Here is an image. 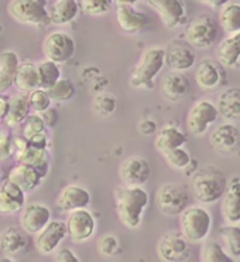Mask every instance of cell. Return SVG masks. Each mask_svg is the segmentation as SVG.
Returning a JSON list of instances; mask_svg holds the SVG:
<instances>
[{"label": "cell", "mask_w": 240, "mask_h": 262, "mask_svg": "<svg viewBox=\"0 0 240 262\" xmlns=\"http://www.w3.org/2000/svg\"><path fill=\"white\" fill-rule=\"evenodd\" d=\"M114 199L120 223L127 228H137L141 224L144 210L149 206V193L143 187L120 186L114 191Z\"/></svg>", "instance_id": "cell-1"}, {"label": "cell", "mask_w": 240, "mask_h": 262, "mask_svg": "<svg viewBox=\"0 0 240 262\" xmlns=\"http://www.w3.org/2000/svg\"><path fill=\"white\" fill-rule=\"evenodd\" d=\"M228 184L223 171L209 165L195 171L191 180V190L199 203L210 204L222 199L226 193Z\"/></svg>", "instance_id": "cell-2"}, {"label": "cell", "mask_w": 240, "mask_h": 262, "mask_svg": "<svg viewBox=\"0 0 240 262\" xmlns=\"http://www.w3.org/2000/svg\"><path fill=\"white\" fill-rule=\"evenodd\" d=\"M165 66V53L164 49L151 47L144 51L138 62L132 71L130 84L134 88H147L153 90L154 79Z\"/></svg>", "instance_id": "cell-3"}, {"label": "cell", "mask_w": 240, "mask_h": 262, "mask_svg": "<svg viewBox=\"0 0 240 262\" xmlns=\"http://www.w3.org/2000/svg\"><path fill=\"white\" fill-rule=\"evenodd\" d=\"M219 23L208 13H199L186 23L184 36L194 49H208L219 36Z\"/></svg>", "instance_id": "cell-4"}, {"label": "cell", "mask_w": 240, "mask_h": 262, "mask_svg": "<svg viewBox=\"0 0 240 262\" xmlns=\"http://www.w3.org/2000/svg\"><path fill=\"white\" fill-rule=\"evenodd\" d=\"M212 217L206 208L189 206L180 215V232L188 243H202L209 235Z\"/></svg>", "instance_id": "cell-5"}, {"label": "cell", "mask_w": 240, "mask_h": 262, "mask_svg": "<svg viewBox=\"0 0 240 262\" xmlns=\"http://www.w3.org/2000/svg\"><path fill=\"white\" fill-rule=\"evenodd\" d=\"M191 195L186 186L180 183H165L156 191V204L165 215H181L189 207Z\"/></svg>", "instance_id": "cell-6"}, {"label": "cell", "mask_w": 240, "mask_h": 262, "mask_svg": "<svg viewBox=\"0 0 240 262\" xmlns=\"http://www.w3.org/2000/svg\"><path fill=\"white\" fill-rule=\"evenodd\" d=\"M7 13L13 20L23 25H51L45 2H40V0H12L7 5Z\"/></svg>", "instance_id": "cell-7"}, {"label": "cell", "mask_w": 240, "mask_h": 262, "mask_svg": "<svg viewBox=\"0 0 240 262\" xmlns=\"http://www.w3.org/2000/svg\"><path fill=\"white\" fill-rule=\"evenodd\" d=\"M165 53V66L170 71L185 73L195 66L197 54L191 44L185 38H174L164 49Z\"/></svg>", "instance_id": "cell-8"}, {"label": "cell", "mask_w": 240, "mask_h": 262, "mask_svg": "<svg viewBox=\"0 0 240 262\" xmlns=\"http://www.w3.org/2000/svg\"><path fill=\"white\" fill-rule=\"evenodd\" d=\"M219 116L218 106L208 99H201L192 105L186 115V129L194 136L204 135Z\"/></svg>", "instance_id": "cell-9"}, {"label": "cell", "mask_w": 240, "mask_h": 262, "mask_svg": "<svg viewBox=\"0 0 240 262\" xmlns=\"http://www.w3.org/2000/svg\"><path fill=\"white\" fill-rule=\"evenodd\" d=\"M75 41L69 34L62 31H54L48 34L42 44V53L48 61L62 64L71 60L75 54Z\"/></svg>", "instance_id": "cell-10"}, {"label": "cell", "mask_w": 240, "mask_h": 262, "mask_svg": "<svg viewBox=\"0 0 240 262\" xmlns=\"http://www.w3.org/2000/svg\"><path fill=\"white\" fill-rule=\"evenodd\" d=\"M189 252V244L180 231L165 232L157 243V254L164 262H184Z\"/></svg>", "instance_id": "cell-11"}, {"label": "cell", "mask_w": 240, "mask_h": 262, "mask_svg": "<svg viewBox=\"0 0 240 262\" xmlns=\"http://www.w3.org/2000/svg\"><path fill=\"white\" fill-rule=\"evenodd\" d=\"M119 176L123 182V186L141 187L149 182L151 176L150 163L141 156L133 155L122 162L119 167Z\"/></svg>", "instance_id": "cell-12"}, {"label": "cell", "mask_w": 240, "mask_h": 262, "mask_svg": "<svg viewBox=\"0 0 240 262\" xmlns=\"http://www.w3.org/2000/svg\"><path fill=\"white\" fill-rule=\"evenodd\" d=\"M68 237L74 243L88 241L96 230L95 217L86 208L72 211L65 221Z\"/></svg>", "instance_id": "cell-13"}, {"label": "cell", "mask_w": 240, "mask_h": 262, "mask_svg": "<svg viewBox=\"0 0 240 262\" xmlns=\"http://www.w3.org/2000/svg\"><path fill=\"white\" fill-rule=\"evenodd\" d=\"M51 223V211L47 206L40 203H31L21 210L20 227L26 234L37 235Z\"/></svg>", "instance_id": "cell-14"}, {"label": "cell", "mask_w": 240, "mask_h": 262, "mask_svg": "<svg viewBox=\"0 0 240 262\" xmlns=\"http://www.w3.org/2000/svg\"><path fill=\"white\" fill-rule=\"evenodd\" d=\"M225 79V70L221 62L213 58H205L199 61L195 70V82L204 91H213L222 85Z\"/></svg>", "instance_id": "cell-15"}, {"label": "cell", "mask_w": 240, "mask_h": 262, "mask_svg": "<svg viewBox=\"0 0 240 262\" xmlns=\"http://www.w3.org/2000/svg\"><path fill=\"white\" fill-rule=\"evenodd\" d=\"M65 237H68L65 223L60 220H51V223L41 232L37 234L34 244L40 254L48 255L60 247Z\"/></svg>", "instance_id": "cell-16"}, {"label": "cell", "mask_w": 240, "mask_h": 262, "mask_svg": "<svg viewBox=\"0 0 240 262\" xmlns=\"http://www.w3.org/2000/svg\"><path fill=\"white\" fill-rule=\"evenodd\" d=\"M116 20L117 25L126 33H138L149 25V17L134 9L130 2H116Z\"/></svg>", "instance_id": "cell-17"}, {"label": "cell", "mask_w": 240, "mask_h": 262, "mask_svg": "<svg viewBox=\"0 0 240 262\" xmlns=\"http://www.w3.org/2000/svg\"><path fill=\"white\" fill-rule=\"evenodd\" d=\"M90 194L89 191L78 184H68L61 190L57 197L55 206L60 211L72 213L77 210H82L89 206Z\"/></svg>", "instance_id": "cell-18"}, {"label": "cell", "mask_w": 240, "mask_h": 262, "mask_svg": "<svg viewBox=\"0 0 240 262\" xmlns=\"http://www.w3.org/2000/svg\"><path fill=\"white\" fill-rule=\"evenodd\" d=\"M210 145L221 155H232L240 147L239 129L232 123H223L210 135Z\"/></svg>", "instance_id": "cell-19"}, {"label": "cell", "mask_w": 240, "mask_h": 262, "mask_svg": "<svg viewBox=\"0 0 240 262\" xmlns=\"http://www.w3.org/2000/svg\"><path fill=\"white\" fill-rule=\"evenodd\" d=\"M160 88H161L162 97L167 101L178 102L191 91V81L184 73L170 71L162 77Z\"/></svg>", "instance_id": "cell-20"}, {"label": "cell", "mask_w": 240, "mask_h": 262, "mask_svg": "<svg viewBox=\"0 0 240 262\" xmlns=\"http://www.w3.org/2000/svg\"><path fill=\"white\" fill-rule=\"evenodd\" d=\"M168 29H175L185 18V3L180 0H151L149 2Z\"/></svg>", "instance_id": "cell-21"}, {"label": "cell", "mask_w": 240, "mask_h": 262, "mask_svg": "<svg viewBox=\"0 0 240 262\" xmlns=\"http://www.w3.org/2000/svg\"><path fill=\"white\" fill-rule=\"evenodd\" d=\"M221 213L228 224L240 223V179L233 177L228 184L226 193L222 197Z\"/></svg>", "instance_id": "cell-22"}, {"label": "cell", "mask_w": 240, "mask_h": 262, "mask_svg": "<svg viewBox=\"0 0 240 262\" xmlns=\"http://www.w3.org/2000/svg\"><path fill=\"white\" fill-rule=\"evenodd\" d=\"M24 203L26 193L6 179L0 186V214L18 213L26 207Z\"/></svg>", "instance_id": "cell-23"}, {"label": "cell", "mask_w": 240, "mask_h": 262, "mask_svg": "<svg viewBox=\"0 0 240 262\" xmlns=\"http://www.w3.org/2000/svg\"><path fill=\"white\" fill-rule=\"evenodd\" d=\"M42 179L44 177L34 167L21 165V163H17L14 166L12 170L9 171V176H7V180H10L13 184H16L18 189L23 190L24 193L34 191L41 184Z\"/></svg>", "instance_id": "cell-24"}, {"label": "cell", "mask_w": 240, "mask_h": 262, "mask_svg": "<svg viewBox=\"0 0 240 262\" xmlns=\"http://www.w3.org/2000/svg\"><path fill=\"white\" fill-rule=\"evenodd\" d=\"M47 9L50 18H51V25L55 26L71 23L81 10L79 2H75V0H54L50 3Z\"/></svg>", "instance_id": "cell-25"}, {"label": "cell", "mask_w": 240, "mask_h": 262, "mask_svg": "<svg viewBox=\"0 0 240 262\" xmlns=\"http://www.w3.org/2000/svg\"><path fill=\"white\" fill-rule=\"evenodd\" d=\"M14 86L23 94H31L40 88V74L38 64L33 61L20 62V67L14 78Z\"/></svg>", "instance_id": "cell-26"}, {"label": "cell", "mask_w": 240, "mask_h": 262, "mask_svg": "<svg viewBox=\"0 0 240 262\" xmlns=\"http://www.w3.org/2000/svg\"><path fill=\"white\" fill-rule=\"evenodd\" d=\"M29 239L26 232L18 227H7L0 237V250L7 256L18 255L27 250Z\"/></svg>", "instance_id": "cell-27"}, {"label": "cell", "mask_w": 240, "mask_h": 262, "mask_svg": "<svg viewBox=\"0 0 240 262\" xmlns=\"http://www.w3.org/2000/svg\"><path fill=\"white\" fill-rule=\"evenodd\" d=\"M240 60V33L226 36L216 47V61L223 67H236Z\"/></svg>", "instance_id": "cell-28"}, {"label": "cell", "mask_w": 240, "mask_h": 262, "mask_svg": "<svg viewBox=\"0 0 240 262\" xmlns=\"http://www.w3.org/2000/svg\"><path fill=\"white\" fill-rule=\"evenodd\" d=\"M18 67L20 61L14 51L5 50L0 53V95H3L14 84Z\"/></svg>", "instance_id": "cell-29"}, {"label": "cell", "mask_w": 240, "mask_h": 262, "mask_svg": "<svg viewBox=\"0 0 240 262\" xmlns=\"http://www.w3.org/2000/svg\"><path fill=\"white\" fill-rule=\"evenodd\" d=\"M218 111L228 121H240V88H228L218 98Z\"/></svg>", "instance_id": "cell-30"}, {"label": "cell", "mask_w": 240, "mask_h": 262, "mask_svg": "<svg viewBox=\"0 0 240 262\" xmlns=\"http://www.w3.org/2000/svg\"><path fill=\"white\" fill-rule=\"evenodd\" d=\"M30 102H29V97H26L23 94L18 95H12L10 97V102H9V112H7L6 123L9 128H14L18 125H23L24 121L30 116Z\"/></svg>", "instance_id": "cell-31"}, {"label": "cell", "mask_w": 240, "mask_h": 262, "mask_svg": "<svg viewBox=\"0 0 240 262\" xmlns=\"http://www.w3.org/2000/svg\"><path fill=\"white\" fill-rule=\"evenodd\" d=\"M16 160H17V163L34 167L42 177L47 176L48 170H50V156H48L47 150L37 149V147L31 146L30 143Z\"/></svg>", "instance_id": "cell-32"}, {"label": "cell", "mask_w": 240, "mask_h": 262, "mask_svg": "<svg viewBox=\"0 0 240 262\" xmlns=\"http://www.w3.org/2000/svg\"><path fill=\"white\" fill-rule=\"evenodd\" d=\"M185 142V134H182L180 129L175 126H165L157 134L154 143H156L157 150H160L164 155V153L171 152L175 149H180Z\"/></svg>", "instance_id": "cell-33"}, {"label": "cell", "mask_w": 240, "mask_h": 262, "mask_svg": "<svg viewBox=\"0 0 240 262\" xmlns=\"http://www.w3.org/2000/svg\"><path fill=\"white\" fill-rule=\"evenodd\" d=\"M218 23L228 36L240 33V5L234 2L225 3L221 7L218 16Z\"/></svg>", "instance_id": "cell-34"}, {"label": "cell", "mask_w": 240, "mask_h": 262, "mask_svg": "<svg viewBox=\"0 0 240 262\" xmlns=\"http://www.w3.org/2000/svg\"><path fill=\"white\" fill-rule=\"evenodd\" d=\"M219 234L225 244V251L232 258H240V227L236 224H226L221 227Z\"/></svg>", "instance_id": "cell-35"}, {"label": "cell", "mask_w": 240, "mask_h": 262, "mask_svg": "<svg viewBox=\"0 0 240 262\" xmlns=\"http://www.w3.org/2000/svg\"><path fill=\"white\" fill-rule=\"evenodd\" d=\"M37 64H38V74H40V88L48 91L62 78L60 67H58V64L48 61V60L37 62Z\"/></svg>", "instance_id": "cell-36"}, {"label": "cell", "mask_w": 240, "mask_h": 262, "mask_svg": "<svg viewBox=\"0 0 240 262\" xmlns=\"http://www.w3.org/2000/svg\"><path fill=\"white\" fill-rule=\"evenodd\" d=\"M201 262H236L216 241H206L201 250Z\"/></svg>", "instance_id": "cell-37"}, {"label": "cell", "mask_w": 240, "mask_h": 262, "mask_svg": "<svg viewBox=\"0 0 240 262\" xmlns=\"http://www.w3.org/2000/svg\"><path fill=\"white\" fill-rule=\"evenodd\" d=\"M47 92L50 98H51V101H55V102H65V101H69V99L74 98V95H75V86L72 84L71 79L61 78Z\"/></svg>", "instance_id": "cell-38"}, {"label": "cell", "mask_w": 240, "mask_h": 262, "mask_svg": "<svg viewBox=\"0 0 240 262\" xmlns=\"http://www.w3.org/2000/svg\"><path fill=\"white\" fill-rule=\"evenodd\" d=\"M93 110L98 115L103 116V118L113 115L117 110V99L108 92L99 94L93 99Z\"/></svg>", "instance_id": "cell-39"}, {"label": "cell", "mask_w": 240, "mask_h": 262, "mask_svg": "<svg viewBox=\"0 0 240 262\" xmlns=\"http://www.w3.org/2000/svg\"><path fill=\"white\" fill-rule=\"evenodd\" d=\"M45 128L47 126L40 114H30V116L21 125V136H24L27 140H31L33 138H36L37 135L44 134Z\"/></svg>", "instance_id": "cell-40"}, {"label": "cell", "mask_w": 240, "mask_h": 262, "mask_svg": "<svg viewBox=\"0 0 240 262\" xmlns=\"http://www.w3.org/2000/svg\"><path fill=\"white\" fill-rule=\"evenodd\" d=\"M164 159L168 163V166H171L173 169H177V170H182L188 166L191 165L192 159L191 155L186 152L185 149H175V150H171V152L164 153Z\"/></svg>", "instance_id": "cell-41"}, {"label": "cell", "mask_w": 240, "mask_h": 262, "mask_svg": "<svg viewBox=\"0 0 240 262\" xmlns=\"http://www.w3.org/2000/svg\"><path fill=\"white\" fill-rule=\"evenodd\" d=\"M29 102H30L31 110L34 111V114H42L44 111L50 110V105L53 101L45 90L38 88L36 91L29 94Z\"/></svg>", "instance_id": "cell-42"}, {"label": "cell", "mask_w": 240, "mask_h": 262, "mask_svg": "<svg viewBox=\"0 0 240 262\" xmlns=\"http://www.w3.org/2000/svg\"><path fill=\"white\" fill-rule=\"evenodd\" d=\"M112 2L109 0H82L79 2V7L85 14L89 16H101L110 10Z\"/></svg>", "instance_id": "cell-43"}, {"label": "cell", "mask_w": 240, "mask_h": 262, "mask_svg": "<svg viewBox=\"0 0 240 262\" xmlns=\"http://www.w3.org/2000/svg\"><path fill=\"white\" fill-rule=\"evenodd\" d=\"M119 250V241H117V238L112 235V234H106V235H103V237L99 238V241H98V251H99V254L102 256H113L116 252Z\"/></svg>", "instance_id": "cell-44"}, {"label": "cell", "mask_w": 240, "mask_h": 262, "mask_svg": "<svg viewBox=\"0 0 240 262\" xmlns=\"http://www.w3.org/2000/svg\"><path fill=\"white\" fill-rule=\"evenodd\" d=\"M13 155V136L6 129H0V160H6Z\"/></svg>", "instance_id": "cell-45"}, {"label": "cell", "mask_w": 240, "mask_h": 262, "mask_svg": "<svg viewBox=\"0 0 240 262\" xmlns=\"http://www.w3.org/2000/svg\"><path fill=\"white\" fill-rule=\"evenodd\" d=\"M55 262H81L78 255L69 248H62L55 256Z\"/></svg>", "instance_id": "cell-46"}, {"label": "cell", "mask_w": 240, "mask_h": 262, "mask_svg": "<svg viewBox=\"0 0 240 262\" xmlns=\"http://www.w3.org/2000/svg\"><path fill=\"white\" fill-rule=\"evenodd\" d=\"M40 115H41L42 121H44L47 128H53V126H55V123L58 122V114H57V111L54 108L44 111Z\"/></svg>", "instance_id": "cell-47"}, {"label": "cell", "mask_w": 240, "mask_h": 262, "mask_svg": "<svg viewBox=\"0 0 240 262\" xmlns=\"http://www.w3.org/2000/svg\"><path fill=\"white\" fill-rule=\"evenodd\" d=\"M29 143H30L31 146L37 147V149H44V150H47V147H48L47 134L44 132V134L41 135H37L36 138H33L31 140H29Z\"/></svg>", "instance_id": "cell-48"}, {"label": "cell", "mask_w": 240, "mask_h": 262, "mask_svg": "<svg viewBox=\"0 0 240 262\" xmlns=\"http://www.w3.org/2000/svg\"><path fill=\"white\" fill-rule=\"evenodd\" d=\"M9 102H10V98H7L6 95H0V122L6 119L7 112H9Z\"/></svg>", "instance_id": "cell-49"}, {"label": "cell", "mask_w": 240, "mask_h": 262, "mask_svg": "<svg viewBox=\"0 0 240 262\" xmlns=\"http://www.w3.org/2000/svg\"><path fill=\"white\" fill-rule=\"evenodd\" d=\"M0 262H14V261H13L10 256H5V258H0Z\"/></svg>", "instance_id": "cell-50"}, {"label": "cell", "mask_w": 240, "mask_h": 262, "mask_svg": "<svg viewBox=\"0 0 240 262\" xmlns=\"http://www.w3.org/2000/svg\"><path fill=\"white\" fill-rule=\"evenodd\" d=\"M236 262H240V258H239V259H237V261H236Z\"/></svg>", "instance_id": "cell-51"}]
</instances>
